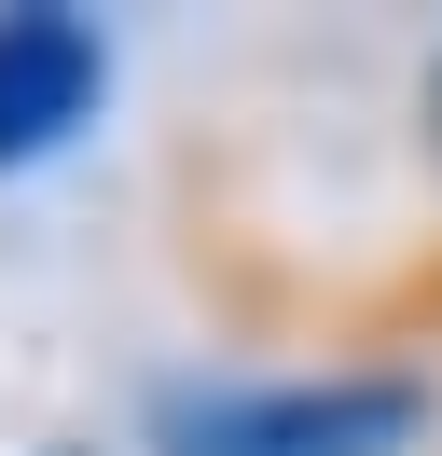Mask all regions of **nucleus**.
I'll use <instances>...</instances> for the list:
<instances>
[{"label": "nucleus", "instance_id": "f257e3e1", "mask_svg": "<svg viewBox=\"0 0 442 456\" xmlns=\"http://www.w3.org/2000/svg\"><path fill=\"white\" fill-rule=\"evenodd\" d=\"M429 415H442L429 373L332 360V373H276V387H180L152 415V456H414Z\"/></svg>", "mask_w": 442, "mask_h": 456}, {"label": "nucleus", "instance_id": "f03ea898", "mask_svg": "<svg viewBox=\"0 0 442 456\" xmlns=\"http://www.w3.org/2000/svg\"><path fill=\"white\" fill-rule=\"evenodd\" d=\"M97 97H110L97 14H70V0H14V14H0V180L42 167V152H70L83 125H97Z\"/></svg>", "mask_w": 442, "mask_h": 456}, {"label": "nucleus", "instance_id": "7ed1b4c3", "mask_svg": "<svg viewBox=\"0 0 442 456\" xmlns=\"http://www.w3.org/2000/svg\"><path fill=\"white\" fill-rule=\"evenodd\" d=\"M414 111H429V167H442V56H429V84H414Z\"/></svg>", "mask_w": 442, "mask_h": 456}]
</instances>
